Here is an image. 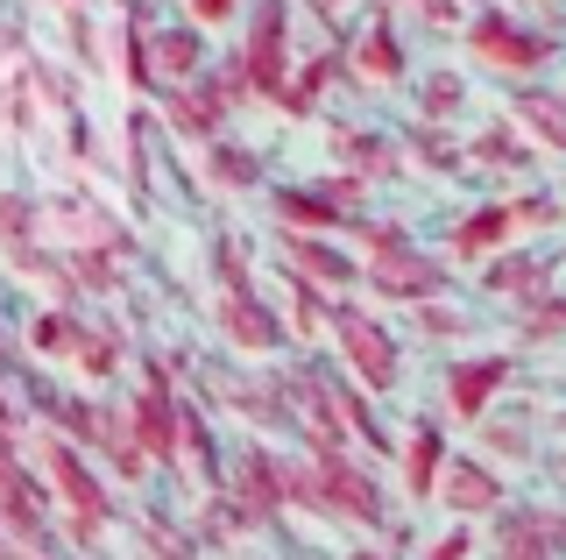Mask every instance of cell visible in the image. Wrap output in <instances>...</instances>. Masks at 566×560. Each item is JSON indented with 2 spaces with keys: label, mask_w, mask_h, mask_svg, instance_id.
Wrapping results in <instances>:
<instances>
[{
  "label": "cell",
  "mask_w": 566,
  "mask_h": 560,
  "mask_svg": "<svg viewBox=\"0 0 566 560\" xmlns=\"http://www.w3.org/2000/svg\"><path fill=\"white\" fill-rule=\"evenodd\" d=\"M333 348H340V362H347L354 376H361V391L389 397V391L403 383L397 334H389L382 320H368V312H354V305H340V312H333Z\"/></svg>",
  "instance_id": "5b68a950"
},
{
  "label": "cell",
  "mask_w": 566,
  "mask_h": 560,
  "mask_svg": "<svg viewBox=\"0 0 566 560\" xmlns=\"http://www.w3.org/2000/svg\"><path fill=\"white\" fill-rule=\"evenodd\" d=\"M283 29H291V8L283 0H248V29H241V50H234V72L248 93H283V79H291V43H283Z\"/></svg>",
  "instance_id": "277c9868"
},
{
  "label": "cell",
  "mask_w": 566,
  "mask_h": 560,
  "mask_svg": "<svg viewBox=\"0 0 566 560\" xmlns=\"http://www.w3.org/2000/svg\"><path fill=\"white\" fill-rule=\"evenodd\" d=\"M305 504L333 518H354V525H382V489L354 454H333V447H312V476H305Z\"/></svg>",
  "instance_id": "3957f363"
},
{
  "label": "cell",
  "mask_w": 566,
  "mask_h": 560,
  "mask_svg": "<svg viewBox=\"0 0 566 560\" xmlns=\"http://www.w3.org/2000/svg\"><path fill=\"white\" fill-rule=\"evenodd\" d=\"M468 58L503 79H538L553 64V29H531L510 8H474L468 14Z\"/></svg>",
  "instance_id": "7a4b0ae2"
},
{
  "label": "cell",
  "mask_w": 566,
  "mask_h": 560,
  "mask_svg": "<svg viewBox=\"0 0 566 560\" xmlns=\"http://www.w3.org/2000/svg\"><path fill=\"white\" fill-rule=\"evenodd\" d=\"M460 100H468V79H460L453 64H432V72H424V128H453Z\"/></svg>",
  "instance_id": "603a6c76"
},
{
  "label": "cell",
  "mask_w": 566,
  "mask_h": 560,
  "mask_svg": "<svg viewBox=\"0 0 566 560\" xmlns=\"http://www.w3.org/2000/svg\"><path fill=\"white\" fill-rule=\"evenodd\" d=\"M114 72L128 85H149V72H142V37L135 29H114Z\"/></svg>",
  "instance_id": "83f0119b"
},
{
  "label": "cell",
  "mask_w": 566,
  "mask_h": 560,
  "mask_svg": "<svg viewBox=\"0 0 566 560\" xmlns=\"http://www.w3.org/2000/svg\"><path fill=\"white\" fill-rule=\"evenodd\" d=\"M29 348L43 362H71V348H78V320H71V312H35V320H29Z\"/></svg>",
  "instance_id": "cb8c5ba5"
},
{
  "label": "cell",
  "mask_w": 566,
  "mask_h": 560,
  "mask_svg": "<svg viewBox=\"0 0 566 560\" xmlns=\"http://www.w3.org/2000/svg\"><path fill=\"white\" fill-rule=\"evenodd\" d=\"M0 532H8V547L35 560V553H50L57 547V532H50V497H43V483L29 476L14 454H0Z\"/></svg>",
  "instance_id": "8992f818"
},
{
  "label": "cell",
  "mask_w": 566,
  "mask_h": 560,
  "mask_svg": "<svg viewBox=\"0 0 566 560\" xmlns=\"http://www.w3.org/2000/svg\"><path fill=\"white\" fill-rule=\"evenodd\" d=\"M142 72H149V85L164 79L170 93H191V79L206 72V43H199V29H156V37L142 43Z\"/></svg>",
  "instance_id": "5bb4252c"
},
{
  "label": "cell",
  "mask_w": 566,
  "mask_h": 560,
  "mask_svg": "<svg viewBox=\"0 0 566 560\" xmlns=\"http://www.w3.org/2000/svg\"><path fill=\"white\" fill-rule=\"evenodd\" d=\"M439 462H447V433H439V418L424 412V418H411V433H403V447H397V468H403V489H411V504H432Z\"/></svg>",
  "instance_id": "2e32d148"
},
{
  "label": "cell",
  "mask_w": 566,
  "mask_h": 560,
  "mask_svg": "<svg viewBox=\"0 0 566 560\" xmlns=\"http://www.w3.org/2000/svg\"><path fill=\"white\" fill-rule=\"evenodd\" d=\"M340 156H347V178H354V185H389V178H403V149L389 143V135H376V128L340 135Z\"/></svg>",
  "instance_id": "ac0fdd59"
},
{
  "label": "cell",
  "mask_w": 566,
  "mask_h": 560,
  "mask_svg": "<svg viewBox=\"0 0 566 560\" xmlns=\"http://www.w3.org/2000/svg\"><path fill=\"white\" fill-rule=\"evenodd\" d=\"M170 135H177V143H212L220 128L206 121V107L191 93H170Z\"/></svg>",
  "instance_id": "4316f807"
},
{
  "label": "cell",
  "mask_w": 566,
  "mask_h": 560,
  "mask_svg": "<svg viewBox=\"0 0 566 560\" xmlns=\"http://www.w3.org/2000/svg\"><path fill=\"white\" fill-rule=\"evenodd\" d=\"M510 128H517V135L531 128L545 149H559V100H553V93H524V100H517V121H510Z\"/></svg>",
  "instance_id": "d4e9b609"
},
{
  "label": "cell",
  "mask_w": 566,
  "mask_h": 560,
  "mask_svg": "<svg viewBox=\"0 0 566 560\" xmlns=\"http://www.w3.org/2000/svg\"><path fill=\"white\" fill-rule=\"evenodd\" d=\"M517 249V220H510V199L503 206H474V214L453 220V262H489Z\"/></svg>",
  "instance_id": "e0dca14e"
},
{
  "label": "cell",
  "mask_w": 566,
  "mask_h": 560,
  "mask_svg": "<svg viewBox=\"0 0 566 560\" xmlns=\"http://www.w3.org/2000/svg\"><path fill=\"white\" fill-rule=\"evenodd\" d=\"M510 376H517V355H460L447 370V383H439V405L460 426H482L495 412V397L510 391Z\"/></svg>",
  "instance_id": "52a82bcc"
},
{
  "label": "cell",
  "mask_w": 566,
  "mask_h": 560,
  "mask_svg": "<svg viewBox=\"0 0 566 560\" xmlns=\"http://www.w3.org/2000/svg\"><path fill=\"white\" fill-rule=\"evenodd\" d=\"M14 447H22V418H14L8 391H0V454H14Z\"/></svg>",
  "instance_id": "4dcf8cb0"
},
{
  "label": "cell",
  "mask_w": 566,
  "mask_h": 560,
  "mask_svg": "<svg viewBox=\"0 0 566 560\" xmlns=\"http://www.w3.org/2000/svg\"><path fill=\"white\" fill-rule=\"evenodd\" d=\"M0 560H22V553H14V547H8V532H0Z\"/></svg>",
  "instance_id": "d6a6232c"
},
{
  "label": "cell",
  "mask_w": 566,
  "mask_h": 560,
  "mask_svg": "<svg viewBox=\"0 0 566 560\" xmlns=\"http://www.w3.org/2000/svg\"><path fill=\"white\" fill-rule=\"evenodd\" d=\"M424 560H474V525H453V532L439 539V547L424 553Z\"/></svg>",
  "instance_id": "f1b7e54d"
},
{
  "label": "cell",
  "mask_w": 566,
  "mask_h": 560,
  "mask_svg": "<svg viewBox=\"0 0 566 560\" xmlns=\"http://www.w3.org/2000/svg\"><path fill=\"white\" fill-rule=\"evenodd\" d=\"M35 483H43V497H57L64 504V525H71V539L78 547H93L99 539V525L114 518V497L99 489V476H93V462H85L78 447H64V440H35V468H29Z\"/></svg>",
  "instance_id": "6da1fadb"
},
{
  "label": "cell",
  "mask_w": 566,
  "mask_h": 560,
  "mask_svg": "<svg viewBox=\"0 0 566 560\" xmlns=\"http://www.w3.org/2000/svg\"><path fill=\"white\" fill-rule=\"evenodd\" d=\"M517 8H553V0H517Z\"/></svg>",
  "instance_id": "e575fe53"
},
{
  "label": "cell",
  "mask_w": 566,
  "mask_h": 560,
  "mask_svg": "<svg viewBox=\"0 0 566 560\" xmlns=\"http://www.w3.org/2000/svg\"><path fill=\"white\" fill-rule=\"evenodd\" d=\"M318 8H340V0H318Z\"/></svg>",
  "instance_id": "d590c367"
},
{
  "label": "cell",
  "mask_w": 566,
  "mask_h": 560,
  "mask_svg": "<svg viewBox=\"0 0 566 560\" xmlns=\"http://www.w3.org/2000/svg\"><path fill=\"white\" fill-rule=\"evenodd\" d=\"M8 370H14V355H8V348H0V376H8Z\"/></svg>",
  "instance_id": "836d02e7"
},
{
  "label": "cell",
  "mask_w": 566,
  "mask_h": 560,
  "mask_svg": "<svg viewBox=\"0 0 566 560\" xmlns=\"http://www.w3.org/2000/svg\"><path fill=\"white\" fill-rule=\"evenodd\" d=\"M495 560H559V511L553 504H510L495 518Z\"/></svg>",
  "instance_id": "7c38bea8"
},
{
  "label": "cell",
  "mask_w": 566,
  "mask_h": 560,
  "mask_svg": "<svg viewBox=\"0 0 566 560\" xmlns=\"http://www.w3.org/2000/svg\"><path fill=\"white\" fill-rule=\"evenodd\" d=\"M474 447H482V454H474V462H531V418H524V405L517 412H489L482 418V426H474Z\"/></svg>",
  "instance_id": "ffe728a7"
},
{
  "label": "cell",
  "mask_w": 566,
  "mask_h": 560,
  "mask_svg": "<svg viewBox=\"0 0 566 560\" xmlns=\"http://www.w3.org/2000/svg\"><path fill=\"white\" fill-rule=\"evenodd\" d=\"M347 560H382V553H376V547H354V553H347Z\"/></svg>",
  "instance_id": "1f68e13d"
},
{
  "label": "cell",
  "mask_w": 566,
  "mask_h": 560,
  "mask_svg": "<svg viewBox=\"0 0 566 560\" xmlns=\"http://www.w3.org/2000/svg\"><path fill=\"white\" fill-rule=\"evenodd\" d=\"M354 64H361V79H368V85H403L411 58H403L397 22H389V14H376V22H368V37L354 43Z\"/></svg>",
  "instance_id": "d6986e66"
},
{
  "label": "cell",
  "mask_w": 566,
  "mask_h": 560,
  "mask_svg": "<svg viewBox=\"0 0 566 560\" xmlns=\"http://www.w3.org/2000/svg\"><path fill=\"white\" fill-rule=\"evenodd\" d=\"M270 206H276L283 235H318V241H326L333 227H340V220H333V206L318 199V191H297V185H283V191H270Z\"/></svg>",
  "instance_id": "7402d4cb"
},
{
  "label": "cell",
  "mask_w": 566,
  "mask_h": 560,
  "mask_svg": "<svg viewBox=\"0 0 566 560\" xmlns=\"http://www.w3.org/2000/svg\"><path fill=\"white\" fill-rule=\"evenodd\" d=\"M411 326L424 341H453V334H468V312L447 305V299H432V305H411Z\"/></svg>",
  "instance_id": "484cf974"
},
{
  "label": "cell",
  "mask_w": 566,
  "mask_h": 560,
  "mask_svg": "<svg viewBox=\"0 0 566 560\" xmlns=\"http://www.w3.org/2000/svg\"><path fill=\"white\" fill-rule=\"evenodd\" d=\"M120 412H128V440L142 447V462H177V397H170L164 376Z\"/></svg>",
  "instance_id": "4fadbf2b"
},
{
  "label": "cell",
  "mask_w": 566,
  "mask_h": 560,
  "mask_svg": "<svg viewBox=\"0 0 566 560\" xmlns=\"http://www.w3.org/2000/svg\"><path fill=\"white\" fill-rule=\"evenodd\" d=\"M482 291H489V299H503V305L553 299V256H531L524 241H517V249H503V256L482 262Z\"/></svg>",
  "instance_id": "8fae6325"
},
{
  "label": "cell",
  "mask_w": 566,
  "mask_h": 560,
  "mask_svg": "<svg viewBox=\"0 0 566 560\" xmlns=\"http://www.w3.org/2000/svg\"><path fill=\"white\" fill-rule=\"evenodd\" d=\"M220 320H227V334H234V348H248V355H276L283 348V320L270 312V299L248 291V284H227Z\"/></svg>",
  "instance_id": "9a60e30c"
},
{
  "label": "cell",
  "mask_w": 566,
  "mask_h": 560,
  "mask_svg": "<svg viewBox=\"0 0 566 560\" xmlns=\"http://www.w3.org/2000/svg\"><path fill=\"white\" fill-rule=\"evenodd\" d=\"M276 249H283V270H291L312 299H340V291L354 284V256H340L318 235H276Z\"/></svg>",
  "instance_id": "30bf717a"
},
{
  "label": "cell",
  "mask_w": 566,
  "mask_h": 560,
  "mask_svg": "<svg viewBox=\"0 0 566 560\" xmlns=\"http://www.w3.org/2000/svg\"><path fill=\"white\" fill-rule=\"evenodd\" d=\"M206 178L220 191H255L262 185V156L241 149V143H227V135H212V143H206Z\"/></svg>",
  "instance_id": "44dd1931"
},
{
  "label": "cell",
  "mask_w": 566,
  "mask_h": 560,
  "mask_svg": "<svg viewBox=\"0 0 566 560\" xmlns=\"http://www.w3.org/2000/svg\"><path fill=\"white\" fill-rule=\"evenodd\" d=\"M241 14V0H191V22L199 29H220V22H234Z\"/></svg>",
  "instance_id": "f546056e"
},
{
  "label": "cell",
  "mask_w": 566,
  "mask_h": 560,
  "mask_svg": "<svg viewBox=\"0 0 566 560\" xmlns=\"http://www.w3.org/2000/svg\"><path fill=\"white\" fill-rule=\"evenodd\" d=\"M368 291H382V299H397V305H432V299H453V277H447V262H432L418 241H403V249L368 262Z\"/></svg>",
  "instance_id": "ba28073f"
},
{
  "label": "cell",
  "mask_w": 566,
  "mask_h": 560,
  "mask_svg": "<svg viewBox=\"0 0 566 560\" xmlns=\"http://www.w3.org/2000/svg\"><path fill=\"white\" fill-rule=\"evenodd\" d=\"M503 476H495L489 462H474V454H447L439 462V483H432V504L439 511H453L460 525L468 518H489V511H503Z\"/></svg>",
  "instance_id": "9c48e42d"
}]
</instances>
